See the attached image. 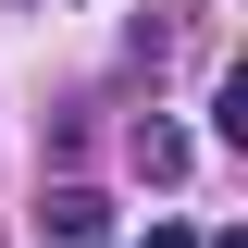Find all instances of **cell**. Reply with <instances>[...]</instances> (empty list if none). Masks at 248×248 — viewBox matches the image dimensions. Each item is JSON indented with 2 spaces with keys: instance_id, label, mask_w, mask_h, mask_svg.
<instances>
[{
  "instance_id": "cell-1",
  "label": "cell",
  "mask_w": 248,
  "mask_h": 248,
  "mask_svg": "<svg viewBox=\"0 0 248 248\" xmlns=\"http://www.w3.org/2000/svg\"><path fill=\"white\" fill-rule=\"evenodd\" d=\"M37 236H50V248H112V199H99V186H50Z\"/></svg>"
},
{
  "instance_id": "cell-2",
  "label": "cell",
  "mask_w": 248,
  "mask_h": 248,
  "mask_svg": "<svg viewBox=\"0 0 248 248\" xmlns=\"http://www.w3.org/2000/svg\"><path fill=\"white\" fill-rule=\"evenodd\" d=\"M186 161H199V149H186L174 124H137V174H149V186H174V174H186Z\"/></svg>"
},
{
  "instance_id": "cell-3",
  "label": "cell",
  "mask_w": 248,
  "mask_h": 248,
  "mask_svg": "<svg viewBox=\"0 0 248 248\" xmlns=\"http://www.w3.org/2000/svg\"><path fill=\"white\" fill-rule=\"evenodd\" d=\"M149 248H199V236H186V223H149Z\"/></svg>"
}]
</instances>
